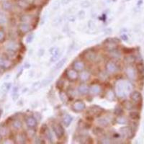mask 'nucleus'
Here are the masks:
<instances>
[{
  "instance_id": "nucleus-1",
  "label": "nucleus",
  "mask_w": 144,
  "mask_h": 144,
  "mask_svg": "<svg viewBox=\"0 0 144 144\" xmlns=\"http://www.w3.org/2000/svg\"><path fill=\"white\" fill-rule=\"evenodd\" d=\"M133 90L132 84L126 81H119L115 86V92L119 98L123 99Z\"/></svg>"
},
{
  "instance_id": "nucleus-2",
  "label": "nucleus",
  "mask_w": 144,
  "mask_h": 144,
  "mask_svg": "<svg viewBox=\"0 0 144 144\" xmlns=\"http://www.w3.org/2000/svg\"><path fill=\"white\" fill-rule=\"evenodd\" d=\"M106 71L110 74H116L117 72L119 71L120 70V66L113 61H109L106 63L105 66Z\"/></svg>"
},
{
  "instance_id": "nucleus-3",
  "label": "nucleus",
  "mask_w": 144,
  "mask_h": 144,
  "mask_svg": "<svg viewBox=\"0 0 144 144\" xmlns=\"http://www.w3.org/2000/svg\"><path fill=\"white\" fill-rule=\"evenodd\" d=\"M53 130L55 133V135H56V137L58 138H62L64 133H65V130L63 127L62 126L60 123H55L52 125Z\"/></svg>"
},
{
  "instance_id": "nucleus-4",
  "label": "nucleus",
  "mask_w": 144,
  "mask_h": 144,
  "mask_svg": "<svg viewBox=\"0 0 144 144\" xmlns=\"http://www.w3.org/2000/svg\"><path fill=\"white\" fill-rule=\"evenodd\" d=\"M104 112V109L99 106H91L87 110V113L92 116H95V117H99L101 114Z\"/></svg>"
},
{
  "instance_id": "nucleus-5",
  "label": "nucleus",
  "mask_w": 144,
  "mask_h": 144,
  "mask_svg": "<svg viewBox=\"0 0 144 144\" xmlns=\"http://www.w3.org/2000/svg\"><path fill=\"white\" fill-rule=\"evenodd\" d=\"M125 74L127 75V77L130 80H135L138 77V71L136 70V68H135L134 67L129 66L126 68L125 69Z\"/></svg>"
},
{
  "instance_id": "nucleus-6",
  "label": "nucleus",
  "mask_w": 144,
  "mask_h": 144,
  "mask_svg": "<svg viewBox=\"0 0 144 144\" xmlns=\"http://www.w3.org/2000/svg\"><path fill=\"white\" fill-rule=\"evenodd\" d=\"M130 97L131 99V100L133 101V102L135 104H140L142 102L143 97L141 94L138 91H133L130 93Z\"/></svg>"
},
{
  "instance_id": "nucleus-7",
  "label": "nucleus",
  "mask_w": 144,
  "mask_h": 144,
  "mask_svg": "<svg viewBox=\"0 0 144 144\" xmlns=\"http://www.w3.org/2000/svg\"><path fill=\"white\" fill-rule=\"evenodd\" d=\"M120 132L123 136L130 139L133 138L135 135V132L130 126L129 127H124L123 128H121L120 129Z\"/></svg>"
},
{
  "instance_id": "nucleus-8",
  "label": "nucleus",
  "mask_w": 144,
  "mask_h": 144,
  "mask_svg": "<svg viewBox=\"0 0 144 144\" xmlns=\"http://www.w3.org/2000/svg\"><path fill=\"white\" fill-rule=\"evenodd\" d=\"M72 108H73V110L77 112V113L82 112L83 110H84L86 108V104L82 100H79V101H77L73 104Z\"/></svg>"
},
{
  "instance_id": "nucleus-9",
  "label": "nucleus",
  "mask_w": 144,
  "mask_h": 144,
  "mask_svg": "<svg viewBox=\"0 0 144 144\" xmlns=\"http://www.w3.org/2000/svg\"><path fill=\"white\" fill-rule=\"evenodd\" d=\"M66 77L70 80V81H76L79 77L78 71H77L74 69H68L66 71Z\"/></svg>"
},
{
  "instance_id": "nucleus-10",
  "label": "nucleus",
  "mask_w": 144,
  "mask_h": 144,
  "mask_svg": "<svg viewBox=\"0 0 144 144\" xmlns=\"http://www.w3.org/2000/svg\"><path fill=\"white\" fill-rule=\"evenodd\" d=\"M12 62L8 59L7 56L0 57V67L4 68H7L11 66Z\"/></svg>"
},
{
  "instance_id": "nucleus-11",
  "label": "nucleus",
  "mask_w": 144,
  "mask_h": 144,
  "mask_svg": "<svg viewBox=\"0 0 144 144\" xmlns=\"http://www.w3.org/2000/svg\"><path fill=\"white\" fill-rule=\"evenodd\" d=\"M73 68L77 71H82L85 68V64L82 61H75L73 63Z\"/></svg>"
},
{
  "instance_id": "nucleus-12",
  "label": "nucleus",
  "mask_w": 144,
  "mask_h": 144,
  "mask_svg": "<svg viewBox=\"0 0 144 144\" xmlns=\"http://www.w3.org/2000/svg\"><path fill=\"white\" fill-rule=\"evenodd\" d=\"M97 58V53L94 51L89 50L87 52V53L85 54V58L89 62H94Z\"/></svg>"
},
{
  "instance_id": "nucleus-13",
  "label": "nucleus",
  "mask_w": 144,
  "mask_h": 144,
  "mask_svg": "<svg viewBox=\"0 0 144 144\" xmlns=\"http://www.w3.org/2000/svg\"><path fill=\"white\" fill-rule=\"evenodd\" d=\"M25 123L26 125L30 128H33L37 126V123H38V121L34 117H27V118L25 119Z\"/></svg>"
},
{
  "instance_id": "nucleus-14",
  "label": "nucleus",
  "mask_w": 144,
  "mask_h": 144,
  "mask_svg": "<svg viewBox=\"0 0 144 144\" xmlns=\"http://www.w3.org/2000/svg\"><path fill=\"white\" fill-rule=\"evenodd\" d=\"M18 30H20V32L25 34V33H27L30 31V26L27 22H22L18 26Z\"/></svg>"
},
{
  "instance_id": "nucleus-15",
  "label": "nucleus",
  "mask_w": 144,
  "mask_h": 144,
  "mask_svg": "<svg viewBox=\"0 0 144 144\" xmlns=\"http://www.w3.org/2000/svg\"><path fill=\"white\" fill-rule=\"evenodd\" d=\"M78 92L82 95H86L89 92V88L86 84H81L78 88Z\"/></svg>"
},
{
  "instance_id": "nucleus-16",
  "label": "nucleus",
  "mask_w": 144,
  "mask_h": 144,
  "mask_svg": "<svg viewBox=\"0 0 144 144\" xmlns=\"http://www.w3.org/2000/svg\"><path fill=\"white\" fill-rule=\"evenodd\" d=\"M101 87L99 84H93L91 87L89 88V92L92 94L97 95L101 92Z\"/></svg>"
},
{
  "instance_id": "nucleus-17",
  "label": "nucleus",
  "mask_w": 144,
  "mask_h": 144,
  "mask_svg": "<svg viewBox=\"0 0 144 144\" xmlns=\"http://www.w3.org/2000/svg\"><path fill=\"white\" fill-rule=\"evenodd\" d=\"M91 77V74L90 73L87 71H82V73L80 74L79 75V78H80V80L82 82H87L89 79V78Z\"/></svg>"
},
{
  "instance_id": "nucleus-18",
  "label": "nucleus",
  "mask_w": 144,
  "mask_h": 144,
  "mask_svg": "<svg viewBox=\"0 0 144 144\" xmlns=\"http://www.w3.org/2000/svg\"><path fill=\"white\" fill-rule=\"evenodd\" d=\"M72 120H73V118L71 115L66 114L63 118V125H65V127H68L70 125V124L71 123Z\"/></svg>"
},
{
  "instance_id": "nucleus-19",
  "label": "nucleus",
  "mask_w": 144,
  "mask_h": 144,
  "mask_svg": "<svg viewBox=\"0 0 144 144\" xmlns=\"http://www.w3.org/2000/svg\"><path fill=\"white\" fill-rule=\"evenodd\" d=\"M97 124L100 126V127H107L109 125V120L106 118H99L97 121Z\"/></svg>"
},
{
  "instance_id": "nucleus-20",
  "label": "nucleus",
  "mask_w": 144,
  "mask_h": 144,
  "mask_svg": "<svg viewBox=\"0 0 144 144\" xmlns=\"http://www.w3.org/2000/svg\"><path fill=\"white\" fill-rule=\"evenodd\" d=\"M16 140H17V143H25L26 140H27V135H26V134L24 133L18 134V135H17Z\"/></svg>"
},
{
  "instance_id": "nucleus-21",
  "label": "nucleus",
  "mask_w": 144,
  "mask_h": 144,
  "mask_svg": "<svg viewBox=\"0 0 144 144\" xmlns=\"http://www.w3.org/2000/svg\"><path fill=\"white\" fill-rule=\"evenodd\" d=\"M129 118L134 121H136L140 118V114L137 111H132L129 113Z\"/></svg>"
},
{
  "instance_id": "nucleus-22",
  "label": "nucleus",
  "mask_w": 144,
  "mask_h": 144,
  "mask_svg": "<svg viewBox=\"0 0 144 144\" xmlns=\"http://www.w3.org/2000/svg\"><path fill=\"white\" fill-rule=\"evenodd\" d=\"M10 83H5L0 88V92L2 93L3 94H6L7 93L9 92V90L10 89Z\"/></svg>"
},
{
  "instance_id": "nucleus-23",
  "label": "nucleus",
  "mask_w": 144,
  "mask_h": 144,
  "mask_svg": "<svg viewBox=\"0 0 144 144\" xmlns=\"http://www.w3.org/2000/svg\"><path fill=\"white\" fill-rule=\"evenodd\" d=\"M7 48L9 51L15 52L17 48H18V45L15 43V42H10L8 43V45L7 46Z\"/></svg>"
},
{
  "instance_id": "nucleus-24",
  "label": "nucleus",
  "mask_w": 144,
  "mask_h": 144,
  "mask_svg": "<svg viewBox=\"0 0 144 144\" xmlns=\"http://www.w3.org/2000/svg\"><path fill=\"white\" fill-rule=\"evenodd\" d=\"M135 60H136L135 57L133 55H130V54L128 55L124 58V61L126 63H128V64H130V65L133 63L135 61Z\"/></svg>"
},
{
  "instance_id": "nucleus-25",
  "label": "nucleus",
  "mask_w": 144,
  "mask_h": 144,
  "mask_svg": "<svg viewBox=\"0 0 144 144\" xmlns=\"http://www.w3.org/2000/svg\"><path fill=\"white\" fill-rule=\"evenodd\" d=\"M92 133L96 136H103L104 133L103 129L102 128H99V127H95L93 129Z\"/></svg>"
},
{
  "instance_id": "nucleus-26",
  "label": "nucleus",
  "mask_w": 144,
  "mask_h": 144,
  "mask_svg": "<svg viewBox=\"0 0 144 144\" xmlns=\"http://www.w3.org/2000/svg\"><path fill=\"white\" fill-rule=\"evenodd\" d=\"M123 106L128 110H132L133 109H134L133 103L128 100H125L123 102Z\"/></svg>"
},
{
  "instance_id": "nucleus-27",
  "label": "nucleus",
  "mask_w": 144,
  "mask_h": 144,
  "mask_svg": "<svg viewBox=\"0 0 144 144\" xmlns=\"http://www.w3.org/2000/svg\"><path fill=\"white\" fill-rule=\"evenodd\" d=\"M12 127L15 129V130H20V129L22 128V123L21 122L20 120H17H17H15L12 122Z\"/></svg>"
},
{
  "instance_id": "nucleus-28",
  "label": "nucleus",
  "mask_w": 144,
  "mask_h": 144,
  "mask_svg": "<svg viewBox=\"0 0 144 144\" xmlns=\"http://www.w3.org/2000/svg\"><path fill=\"white\" fill-rule=\"evenodd\" d=\"M60 57V53H59V51L58 49H55L53 53H52V56L51 58V62H54L57 61Z\"/></svg>"
},
{
  "instance_id": "nucleus-29",
  "label": "nucleus",
  "mask_w": 144,
  "mask_h": 144,
  "mask_svg": "<svg viewBox=\"0 0 144 144\" xmlns=\"http://www.w3.org/2000/svg\"><path fill=\"white\" fill-rule=\"evenodd\" d=\"M116 122H117V123L120 124V125H125L128 123V120L126 118H125L122 115H120L116 118Z\"/></svg>"
},
{
  "instance_id": "nucleus-30",
  "label": "nucleus",
  "mask_w": 144,
  "mask_h": 144,
  "mask_svg": "<svg viewBox=\"0 0 144 144\" xmlns=\"http://www.w3.org/2000/svg\"><path fill=\"white\" fill-rule=\"evenodd\" d=\"M0 134L2 136H6L8 134V128L4 124L0 125Z\"/></svg>"
},
{
  "instance_id": "nucleus-31",
  "label": "nucleus",
  "mask_w": 144,
  "mask_h": 144,
  "mask_svg": "<svg viewBox=\"0 0 144 144\" xmlns=\"http://www.w3.org/2000/svg\"><path fill=\"white\" fill-rule=\"evenodd\" d=\"M136 70L140 74H144V63L143 62H140L136 65Z\"/></svg>"
},
{
  "instance_id": "nucleus-32",
  "label": "nucleus",
  "mask_w": 144,
  "mask_h": 144,
  "mask_svg": "<svg viewBox=\"0 0 144 144\" xmlns=\"http://www.w3.org/2000/svg\"><path fill=\"white\" fill-rule=\"evenodd\" d=\"M2 9L5 11H10L12 10V5L10 2H5L2 4Z\"/></svg>"
},
{
  "instance_id": "nucleus-33",
  "label": "nucleus",
  "mask_w": 144,
  "mask_h": 144,
  "mask_svg": "<svg viewBox=\"0 0 144 144\" xmlns=\"http://www.w3.org/2000/svg\"><path fill=\"white\" fill-rule=\"evenodd\" d=\"M123 113V107L120 106V105H118L116 106L115 109H114V114L118 115V116H120V115H122Z\"/></svg>"
},
{
  "instance_id": "nucleus-34",
  "label": "nucleus",
  "mask_w": 144,
  "mask_h": 144,
  "mask_svg": "<svg viewBox=\"0 0 144 144\" xmlns=\"http://www.w3.org/2000/svg\"><path fill=\"white\" fill-rule=\"evenodd\" d=\"M58 95H59V98H60V99H61V101L62 102L66 103L68 101V96H67V94L64 92L61 91L59 92V94H58Z\"/></svg>"
},
{
  "instance_id": "nucleus-35",
  "label": "nucleus",
  "mask_w": 144,
  "mask_h": 144,
  "mask_svg": "<svg viewBox=\"0 0 144 144\" xmlns=\"http://www.w3.org/2000/svg\"><path fill=\"white\" fill-rule=\"evenodd\" d=\"M106 98L109 101H113V100H115V94H114L113 92L111 91V90L108 91L107 94H106Z\"/></svg>"
},
{
  "instance_id": "nucleus-36",
  "label": "nucleus",
  "mask_w": 144,
  "mask_h": 144,
  "mask_svg": "<svg viewBox=\"0 0 144 144\" xmlns=\"http://www.w3.org/2000/svg\"><path fill=\"white\" fill-rule=\"evenodd\" d=\"M110 56H112L113 58H118V59L120 58V56H121L120 53L118 51H117V49H115V50H114V51H110Z\"/></svg>"
},
{
  "instance_id": "nucleus-37",
  "label": "nucleus",
  "mask_w": 144,
  "mask_h": 144,
  "mask_svg": "<svg viewBox=\"0 0 144 144\" xmlns=\"http://www.w3.org/2000/svg\"><path fill=\"white\" fill-rule=\"evenodd\" d=\"M43 134H45V135H46V138L48 139L49 141H51V142H52V141H53V135H52L51 132L49 130L48 128H47V129L46 130V131H45V133H44Z\"/></svg>"
},
{
  "instance_id": "nucleus-38",
  "label": "nucleus",
  "mask_w": 144,
  "mask_h": 144,
  "mask_svg": "<svg viewBox=\"0 0 144 144\" xmlns=\"http://www.w3.org/2000/svg\"><path fill=\"white\" fill-rule=\"evenodd\" d=\"M66 61V58H62L61 60H60L58 62V63H57L56 65V69H59V68H61L64 64H65V63Z\"/></svg>"
},
{
  "instance_id": "nucleus-39",
  "label": "nucleus",
  "mask_w": 144,
  "mask_h": 144,
  "mask_svg": "<svg viewBox=\"0 0 144 144\" xmlns=\"http://www.w3.org/2000/svg\"><path fill=\"white\" fill-rule=\"evenodd\" d=\"M18 5L20 6L21 8H27L28 7V3L26 0H19Z\"/></svg>"
},
{
  "instance_id": "nucleus-40",
  "label": "nucleus",
  "mask_w": 144,
  "mask_h": 144,
  "mask_svg": "<svg viewBox=\"0 0 144 144\" xmlns=\"http://www.w3.org/2000/svg\"><path fill=\"white\" fill-rule=\"evenodd\" d=\"M104 43H115V44H118L120 43V40L118 38H108L107 39Z\"/></svg>"
},
{
  "instance_id": "nucleus-41",
  "label": "nucleus",
  "mask_w": 144,
  "mask_h": 144,
  "mask_svg": "<svg viewBox=\"0 0 144 144\" xmlns=\"http://www.w3.org/2000/svg\"><path fill=\"white\" fill-rule=\"evenodd\" d=\"M80 5L82 8H88L90 6V2L88 0H84V1H82L81 2Z\"/></svg>"
},
{
  "instance_id": "nucleus-42",
  "label": "nucleus",
  "mask_w": 144,
  "mask_h": 144,
  "mask_svg": "<svg viewBox=\"0 0 144 144\" xmlns=\"http://www.w3.org/2000/svg\"><path fill=\"white\" fill-rule=\"evenodd\" d=\"M59 6H60V2H59V1L56 0V1L53 3V5H52V8H53V10H58V9L59 8Z\"/></svg>"
},
{
  "instance_id": "nucleus-43",
  "label": "nucleus",
  "mask_w": 144,
  "mask_h": 144,
  "mask_svg": "<svg viewBox=\"0 0 144 144\" xmlns=\"http://www.w3.org/2000/svg\"><path fill=\"white\" fill-rule=\"evenodd\" d=\"M34 35L33 34H30V35H28V36L27 37V38H26V43H31L32 41L34 40Z\"/></svg>"
},
{
  "instance_id": "nucleus-44",
  "label": "nucleus",
  "mask_w": 144,
  "mask_h": 144,
  "mask_svg": "<svg viewBox=\"0 0 144 144\" xmlns=\"http://www.w3.org/2000/svg\"><path fill=\"white\" fill-rule=\"evenodd\" d=\"M41 86L42 84H41L40 82H37L34 83V84H33V86H32V88H33L34 90H38L41 87Z\"/></svg>"
},
{
  "instance_id": "nucleus-45",
  "label": "nucleus",
  "mask_w": 144,
  "mask_h": 144,
  "mask_svg": "<svg viewBox=\"0 0 144 144\" xmlns=\"http://www.w3.org/2000/svg\"><path fill=\"white\" fill-rule=\"evenodd\" d=\"M5 40V32L3 30H0V43H3Z\"/></svg>"
},
{
  "instance_id": "nucleus-46",
  "label": "nucleus",
  "mask_w": 144,
  "mask_h": 144,
  "mask_svg": "<svg viewBox=\"0 0 144 144\" xmlns=\"http://www.w3.org/2000/svg\"><path fill=\"white\" fill-rule=\"evenodd\" d=\"M7 22V17L6 16L2 14V13H0V23L3 24V23H5Z\"/></svg>"
},
{
  "instance_id": "nucleus-47",
  "label": "nucleus",
  "mask_w": 144,
  "mask_h": 144,
  "mask_svg": "<svg viewBox=\"0 0 144 144\" xmlns=\"http://www.w3.org/2000/svg\"><path fill=\"white\" fill-rule=\"evenodd\" d=\"M51 81H52V77L47 78V79H44V80L43 81V82H42V84H43V86H46V85H48V84L51 82Z\"/></svg>"
},
{
  "instance_id": "nucleus-48",
  "label": "nucleus",
  "mask_w": 144,
  "mask_h": 144,
  "mask_svg": "<svg viewBox=\"0 0 144 144\" xmlns=\"http://www.w3.org/2000/svg\"><path fill=\"white\" fill-rule=\"evenodd\" d=\"M31 17L30 15H23L21 17V20L23 22H26L27 21L30 20Z\"/></svg>"
},
{
  "instance_id": "nucleus-49",
  "label": "nucleus",
  "mask_w": 144,
  "mask_h": 144,
  "mask_svg": "<svg viewBox=\"0 0 144 144\" xmlns=\"http://www.w3.org/2000/svg\"><path fill=\"white\" fill-rule=\"evenodd\" d=\"M130 127L132 128V130H133L134 132H135L137 130V129H138V123H135V122H133V123L131 124V125Z\"/></svg>"
},
{
  "instance_id": "nucleus-50",
  "label": "nucleus",
  "mask_w": 144,
  "mask_h": 144,
  "mask_svg": "<svg viewBox=\"0 0 144 144\" xmlns=\"http://www.w3.org/2000/svg\"><path fill=\"white\" fill-rule=\"evenodd\" d=\"M106 72H101L100 73V75H99V77L101 79H102L103 80H106L107 79V74Z\"/></svg>"
},
{
  "instance_id": "nucleus-51",
  "label": "nucleus",
  "mask_w": 144,
  "mask_h": 144,
  "mask_svg": "<svg viewBox=\"0 0 144 144\" xmlns=\"http://www.w3.org/2000/svg\"><path fill=\"white\" fill-rule=\"evenodd\" d=\"M56 87L57 88H58L59 89H61L63 87V82H62L61 80H58L56 83Z\"/></svg>"
},
{
  "instance_id": "nucleus-52",
  "label": "nucleus",
  "mask_w": 144,
  "mask_h": 144,
  "mask_svg": "<svg viewBox=\"0 0 144 144\" xmlns=\"http://www.w3.org/2000/svg\"><path fill=\"white\" fill-rule=\"evenodd\" d=\"M78 17H79V19H84L85 17V12H84V11H80L79 12V14H78Z\"/></svg>"
},
{
  "instance_id": "nucleus-53",
  "label": "nucleus",
  "mask_w": 144,
  "mask_h": 144,
  "mask_svg": "<svg viewBox=\"0 0 144 144\" xmlns=\"http://www.w3.org/2000/svg\"><path fill=\"white\" fill-rule=\"evenodd\" d=\"M133 51V48H124L123 49V52L125 54H130Z\"/></svg>"
},
{
  "instance_id": "nucleus-54",
  "label": "nucleus",
  "mask_w": 144,
  "mask_h": 144,
  "mask_svg": "<svg viewBox=\"0 0 144 144\" xmlns=\"http://www.w3.org/2000/svg\"><path fill=\"white\" fill-rule=\"evenodd\" d=\"M101 141H103L102 142V143H110V140L107 138H102L101 140Z\"/></svg>"
},
{
  "instance_id": "nucleus-55",
  "label": "nucleus",
  "mask_w": 144,
  "mask_h": 144,
  "mask_svg": "<svg viewBox=\"0 0 144 144\" xmlns=\"http://www.w3.org/2000/svg\"><path fill=\"white\" fill-rule=\"evenodd\" d=\"M43 140L40 138H37L35 140V143H45V142H43Z\"/></svg>"
},
{
  "instance_id": "nucleus-56",
  "label": "nucleus",
  "mask_w": 144,
  "mask_h": 144,
  "mask_svg": "<svg viewBox=\"0 0 144 144\" xmlns=\"http://www.w3.org/2000/svg\"><path fill=\"white\" fill-rule=\"evenodd\" d=\"M121 39L123 40V41H128V37L126 35H121Z\"/></svg>"
},
{
  "instance_id": "nucleus-57",
  "label": "nucleus",
  "mask_w": 144,
  "mask_h": 144,
  "mask_svg": "<svg viewBox=\"0 0 144 144\" xmlns=\"http://www.w3.org/2000/svg\"><path fill=\"white\" fill-rule=\"evenodd\" d=\"M13 95H12V99H14V100H16L17 98L19 97V94H17V92H15L12 94Z\"/></svg>"
},
{
  "instance_id": "nucleus-58",
  "label": "nucleus",
  "mask_w": 144,
  "mask_h": 144,
  "mask_svg": "<svg viewBox=\"0 0 144 144\" xmlns=\"http://www.w3.org/2000/svg\"><path fill=\"white\" fill-rule=\"evenodd\" d=\"M35 118H36L37 120H38V121H39V120H41V115L38 113H35Z\"/></svg>"
},
{
  "instance_id": "nucleus-59",
  "label": "nucleus",
  "mask_w": 144,
  "mask_h": 144,
  "mask_svg": "<svg viewBox=\"0 0 144 144\" xmlns=\"http://www.w3.org/2000/svg\"><path fill=\"white\" fill-rule=\"evenodd\" d=\"M71 0H61V3L62 5H68V3H70V2H71Z\"/></svg>"
},
{
  "instance_id": "nucleus-60",
  "label": "nucleus",
  "mask_w": 144,
  "mask_h": 144,
  "mask_svg": "<svg viewBox=\"0 0 144 144\" xmlns=\"http://www.w3.org/2000/svg\"><path fill=\"white\" fill-rule=\"evenodd\" d=\"M143 0H139L138 2V4H137V5H138V6H140L143 4Z\"/></svg>"
},
{
  "instance_id": "nucleus-61",
  "label": "nucleus",
  "mask_w": 144,
  "mask_h": 144,
  "mask_svg": "<svg viewBox=\"0 0 144 144\" xmlns=\"http://www.w3.org/2000/svg\"><path fill=\"white\" fill-rule=\"evenodd\" d=\"M2 110H0V118L2 117Z\"/></svg>"
},
{
  "instance_id": "nucleus-62",
  "label": "nucleus",
  "mask_w": 144,
  "mask_h": 144,
  "mask_svg": "<svg viewBox=\"0 0 144 144\" xmlns=\"http://www.w3.org/2000/svg\"><path fill=\"white\" fill-rule=\"evenodd\" d=\"M2 136L1 135V134H0V142L2 141Z\"/></svg>"
},
{
  "instance_id": "nucleus-63",
  "label": "nucleus",
  "mask_w": 144,
  "mask_h": 144,
  "mask_svg": "<svg viewBox=\"0 0 144 144\" xmlns=\"http://www.w3.org/2000/svg\"><path fill=\"white\" fill-rule=\"evenodd\" d=\"M126 1H130V0H126Z\"/></svg>"
},
{
  "instance_id": "nucleus-64",
  "label": "nucleus",
  "mask_w": 144,
  "mask_h": 144,
  "mask_svg": "<svg viewBox=\"0 0 144 144\" xmlns=\"http://www.w3.org/2000/svg\"><path fill=\"white\" fill-rule=\"evenodd\" d=\"M2 1H5V0H2Z\"/></svg>"
}]
</instances>
